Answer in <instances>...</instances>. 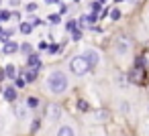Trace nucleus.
<instances>
[{
	"mask_svg": "<svg viewBox=\"0 0 149 136\" xmlns=\"http://www.w3.org/2000/svg\"><path fill=\"white\" fill-rule=\"evenodd\" d=\"M47 87H49V91L55 93V95L65 93V91L70 89V77H68V73L61 71V69L51 71V73L47 75Z\"/></svg>",
	"mask_w": 149,
	"mask_h": 136,
	"instance_id": "nucleus-1",
	"label": "nucleus"
},
{
	"mask_svg": "<svg viewBox=\"0 0 149 136\" xmlns=\"http://www.w3.org/2000/svg\"><path fill=\"white\" fill-rule=\"evenodd\" d=\"M70 71L74 73V75H78V77H82V75H86L88 71H92V65H90V61L84 57V53L82 55H76V57H72V61H70Z\"/></svg>",
	"mask_w": 149,
	"mask_h": 136,
	"instance_id": "nucleus-2",
	"label": "nucleus"
},
{
	"mask_svg": "<svg viewBox=\"0 0 149 136\" xmlns=\"http://www.w3.org/2000/svg\"><path fill=\"white\" fill-rule=\"evenodd\" d=\"M114 51H116V55H118V57L129 55V51H131V41H129V37L120 35V37L114 41Z\"/></svg>",
	"mask_w": 149,
	"mask_h": 136,
	"instance_id": "nucleus-3",
	"label": "nucleus"
},
{
	"mask_svg": "<svg viewBox=\"0 0 149 136\" xmlns=\"http://www.w3.org/2000/svg\"><path fill=\"white\" fill-rule=\"evenodd\" d=\"M129 81H133V83H137V85H143V83H145V69L133 67V69L129 71Z\"/></svg>",
	"mask_w": 149,
	"mask_h": 136,
	"instance_id": "nucleus-4",
	"label": "nucleus"
},
{
	"mask_svg": "<svg viewBox=\"0 0 149 136\" xmlns=\"http://www.w3.org/2000/svg\"><path fill=\"white\" fill-rule=\"evenodd\" d=\"M84 57L90 61V65H92V69H96L98 65H100V53L96 51V49H92V47H88L86 51H84Z\"/></svg>",
	"mask_w": 149,
	"mask_h": 136,
	"instance_id": "nucleus-5",
	"label": "nucleus"
},
{
	"mask_svg": "<svg viewBox=\"0 0 149 136\" xmlns=\"http://www.w3.org/2000/svg\"><path fill=\"white\" fill-rule=\"evenodd\" d=\"M47 114H49V120H51V122H57L59 116H61V108H59L57 104H49V106H47Z\"/></svg>",
	"mask_w": 149,
	"mask_h": 136,
	"instance_id": "nucleus-6",
	"label": "nucleus"
},
{
	"mask_svg": "<svg viewBox=\"0 0 149 136\" xmlns=\"http://www.w3.org/2000/svg\"><path fill=\"white\" fill-rule=\"evenodd\" d=\"M17 51H21V45H19L17 41H6L4 47H2V53H4V55H13V53H17Z\"/></svg>",
	"mask_w": 149,
	"mask_h": 136,
	"instance_id": "nucleus-7",
	"label": "nucleus"
},
{
	"mask_svg": "<svg viewBox=\"0 0 149 136\" xmlns=\"http://www.w3.org/2000/svg\"><path fill=\"white\" fill-rule=\"evenodd\" d=\"M27 67H29V69H39V67H41V57H39L37 53L27 55Z\"/></svg>",
	"mask_w": 149,
	"mask_h": 136,
	"instance_id": "nucleus-8",
	"label": "nucleus"
},
{
	"mask_svg": "<svg viewBox=\"0 0 149 136\" xmlns=\"http://www.w3.org/2000/svg\"><path fill=\"white\" fill-rule=\"evenodd\" d=\"M63 51H65V49L61 47V43H59V45H55V43H49L45 53H47V55H57V53H63Z\"/></svg>",
	"mask_w": 149,
	"mask_h": 136,
	"instance_id": "nucleus-9",
	"label": "nucleus"
},
{
	"mask_svg": "<svg viewBox=\"0 0 149 136\" xmlns=\"http://www.w3.org/2000/svg\"><path fill=\"white\" fill-rule=\"evenodd\" d=\"M4 73H6V77H8V79H17V67H15V63H6Z\"/></svg>",
	"mask_w": 149,
	"mask_h": 136,
	"instance_id": "nucleus-10",
	"label": "nucleus"
},
{
	"mask_svg": "<svg viewBox=\"0 0 149 136\" xmlns=\"http://www.w3.org/2000/svg\"><path fill=\"white\" fill-rule=\"evenodd\" d=\"M4 100H6V102H17V89H15L13 85L4 89Z\"/></svg>",
	"mask_w": 149,
	"mask_h": 136,
	"instance_id": "nucleus-11",
	"label": "nucleus"
},
{
	"mask_svg": "<svg viewBox=\"0 0 149 136\" xmlns=\"http://www.w3.org/2000/svg\"><path fill=\"white\" fill-rule=\"evenodd\" d=\"M55 136H76V134H74V128L65 124V126H59V130H57Z\"/></svg>",
	"mask_w": 149,
	"mask_h": 136,
	"instance_id": "nucleus-12",
	"label": "nucleus"
},
{
	"mask_svg": "<svg viewBox=\"0 0 149 136\" xmlns=\"http://www.w3.org/2000/svg\"><path fill=\"white\" fill-rule=\"evenodd\" d=\"M19 31H21L23 35H31V33H33V25H31V23H21V25H19Z\"/></svg>",
	"mask_w": 149,
	"mask_h": 136,
	"instance_id": "nucleus-13",
	"label": "nucleus"
},
{
	"mask_svg": "<svg viewBox=\"0 0 149 136\" xmlns=\"http://www.w3.org/2000/svg\"><path fill=\"white\" fill-rule=\"evenodd\" d=\"M37 79V69H27V73H25V81L27 83H33Z\"/></svg>",
	"mask_w": 149,
	"mask_h": 136,
	"instance_id": "nucleus-14",
	"label": "nucleus"
},
{
	"mask_svg": "<svg viewBox=\"0 0 149 136\" xmlns=\"http://www.w3.org/2000/svg\"><path fill=\"white\" fill-rule=\"evenodd\" d=\"M86 19H88V23H90V25H94V23H98V21H100V12H94V10H92L90 14H86Z\"/></svg>",
	"mask_w": 149,
	"mask_h": 136,
	"instance_id": "nucleus-15",
	"label": "nucleus"
},
{
	"mask_svg": "<svg viewBox=\"0 0 149 136\" xmlns=\"http://www.w3.org/2000/svg\"><path fill=\"white\" fill-rule=\"evenodd\" d=\"M76 29H78V21H68V23H65V31H68V33H74Z\"/></svg>",
	"mask_w": 149,
	"mask_h": 136,
	"instance_id": "nucleus-16",
	"label": "nucleus"
},
{
	"mask_svg": "<svg viewBox=\"0 0 149 136\" xmlns=\"http://www.w3.org/2000/svg\"><path fill=\"white\" fill-rule=\"evenodd\" d=\"M25 104H27V108H31V110H33V108H37V106H39V100L31 95V98H27V102H25Z\"/></svg>",
	"mask_w": 149,
	"mask_h": 136,
	"instance_id": "nucleus-17",
	"label": "nucleus"
},
{
	"mask_svg": "<svg viewBox=\"0 0 149 136\" xmlns=\"http://www.w3.org/2000/svg\"><path fill=\"white\" fill-rule=\"evenodd\" d=\"M13 33H15V29H6V31H4L2 35H0V41H4V43H6V41H8V39L13 37Z\"/></svg>",
	"mask_w": 149,
	"mask_h": 136,
	"instance_id": "nucleus-18",
	"label": "nucleus"
},
{
	"mask_svg": "<svg viewBox=\"0 0 149 136\" xmlns=\"http://www.w3.org/2000/svg\"><path fill=\"white\" fill-rule=\"evenodd\" d=\"M108 19H110V21H118V19H120V10H118V8H112V10L108 12Z\"/></svg>",
	"mask_w": 149,
	"mask_h": 136,
	"instance_id": "nucleus-19",
	"label": "nucleus"
},
{
	"mask_svg": "<svg viewBox=\"0 0 149 136\" xmlns=\"http://www.w3.org/2000/svg\"><path fill=\"white\" fill-rule=\"evenodd\" d=\"M82 37H84V33H82V27H78V29L72 33V41H80Z\"/></svg>",
	"mask_w": 149,
	"mask_h": 136,
	"instance_id": "nucleus-20",
	"label": "nucleus"
},
{
	"mask_svg": "<svg viewBox=\"0 0 149 136\" xmlns=\"http://www.w3.org/2000/svg\"><path fill=\"white\" fill-rule=\"evenodd\" d=\"M21 53H25V55H31V53H33V47H31L29 43H23V45H21Z\"/></svg>",
	"mask_w": 149,
	"mask_h": 136,
	"instance_id": "nucleus-21",
	"label": "nucleus"
},
{
	"mask_svg": "<svg viewBox=\"0 0 149 136\" xmlns=\"http://www.w3.org/2000/svg\"><path fill=\"white\" fill-rule=\"evenodd\" d=\"M145 65H147V59H145V57H139V59L135 61V67H141V69H145Z\"/></svg>",
	"mask_w": 149,
	"mask_h": 136,
	"instance_id": "nucleus-22",
	"label": "nucleus"
},
{
	"mask_svg": "<svg viewBox=\"0 0 149 136\" xmlns=\"http://www.w3.org/2000/svg\"><path fill=\"white\" fill-rule=\"evenodd\" d=\"M25 116H27V112H25V108H23V106H17V118H21V120H23Z\"/></svg>",
	"mask_w": 149,
	"mask_h": 136,
	"instance_id": "nucleus-23",
	"label": "nucleus"
},
{
	"mask_svg": "<svg viewBox=\"0 0 149 136\" xmlns=\"http://www.w3.org/2000/svg\"><path fill=\"white\" fill-rule=\"evenodd\" d=\"M59 16H61V14H49V16H47V19H49V23H53V25H57V23H59V21H61V19H59Z\"/></svg>",
	"mask_w": 149,
	"mask_h": 136,
	"instance_id": "nucleus-24",
	"label": "nucleus"
},
{
	"mask_svg": "<svg viewBox=\"0 0 149 136\" xmlns=\"http://www.w3.org/2000/svg\"><path fill=\"white\" fill-rule=\"evenodd\" d=\"M15 85H17V87H25V85H27L25 77H17V79H15Z\"/></svg>",
	"mask_w": 149,
	"mask_h": 136,
	"instance_id": "nucleus-25",
	"label": "nucleus"
},
{
	"mask_svg": "<svg viewBox=\"0 0 149 136\" xmlns=\"http://www.w3.org/2000/svg\"><path fill=\"white\" fill-rule=\"evenodd\" d=\"M25 10H27V12H35V10H37V4H35V2H29V4L25 6Z\"/></svg>",
	"mask_w": 149,
	"mask_h": 136,
	"instance_id": "nucleus-26",
	"label": "nucleus"
},
{
	"mask_svg": "<svg viewBox=\"0 0 149 136\" xmlns=\"http://www.w3.org/2000/svg\"><path fill=\"white\" fill-rule=\"evenodd\" d=\"M6 2H8V6H10V8H17V6L21 4V0H6Z\"/></svg>",
	"mask_w": 149,
	"mask_h": 136,
	"instance_id": "nucleus-27",
	"label": "nucleus"
},
{
	"mask_svg": "<svg viewBox=\"0 0 149 136\" xmlns=\"http://www.w3.org/2000/svg\"><path fill=\"white\" fill-rule=\"evenodd\" d=\"M92 10H94V12H100V10H102V4H100V2H94V4H92Z\"/></svg>",
	"mask_w": 149,
	"mask_h": 136,
	"instance_id": "nucleus-28",
	"label": "nucleus"
},
{
	"mask_svg": "<svg viewBox=\"0 0 149 136\" xmlns=\"http://www.w3.org/2000/svg\"><path fill=\"white\" fill-rule=\"evenodd\" d=\"M78 108H80V110H88V104H86L84 100H80V102H78Z\"/></svg>",
	"mask_w": 149,
	"mask_h": 136,
	"instance_id": "nucleus-29",
	"label": "nucleus"
},
{
	"mask_svg": "<svg viewBox=\"0 0 149 136\" xmlns=\"http://www.w3.org/2000/svg\"><path fill=\"white\" fill-rule=\"evenodd\" d=\"M65 12H68V6L61 4V6H59V14H65Z\"/></svg>",
	"mask_w": 149,
	"mask_h": 136,
	"instance_id": "nucleus-30",
	"label": "nucleus"
},
{
	"mask_svg": "<svg viewBox=\"0 0 149 136\" xmlns=\"http://www.w3.org/2000/svg\"><path fill=\"white\" fill-rule=\"evenodd\" d=\"M39 49H41V51H47V43L41 41V43H39Z\"/></svg>",
	"mask_w": 149,
	"mask_h": 136,
	"instance_id": "nucleus-31",
	"label": "nucleus"
},
{
	"mask_svg": "<svg viewBox=\"0 0 149 136\" xmlns=\"http://www.w3.org/2000/svg\"><path fill=\"white\" fill-rule=\"evenodd\" d=\"M13 19H15V21H21V12L15 10V12H13Z\"/></svg>",
	"mask_w": 149,
	"mask_h": 136,
	"instance_id": "nucleus-32",
	"label": "nucleus"
},
{
	"mask_svg": "<svg viewBox=\"0 0 149 136\" xmlns=\"http://www.w3.org/2000/svg\"><path fill=\"white\" fill-rule=\"evenodd\" d=\"M31 25H33V27H39V25H41V21H39V19H33V21H31Z\"/></svg>",
	"mask_w": 149,
	"mask_h": 136,
	"instance_id": "nucleus-33",
	"label": "nucleus"
},
{
	"mask_svg": "<svg viewBox=\"0 0 149 136\" xmlns=\"http://www.w3.org/2000/svg\"><path fill=\"white\" fill-rule=\"evenodd\" d=\"M47 4H55V2H59V0H45Z\"/></svg>",
	"mask_w": 149,
	"mask_h": 136,
	"instance_id": "nucleus-34",
	"label": "nucleus"
},
{
	"mask_svg": "<svg viewBox=\"0 0 149 136\" xmlns=\"http://www.w3.org/2000/svg\"><path fill=\"white\" fill-rule=\"evenodd\" d=\"M4 77H6V73H4V71H0V81H2Z\"/></svg>",
	"mask_w": 149,
	"mask_h": 136,
	"instance_id": "nucleus-35",
	"label": "nucleus"
},
{
	"mask_svg": "<svg viewBox=\"0 0 149 136\" xmlns=\"http://www.w3.org/2000/svg\"><path fill=\"white\" fill-rule=\"evenodd\" d=\"M98 2H100V4H102V6H104V4H106V0H98Z\"/></svg>",
	"mask_w": 149,
	"mask_h": 136,
	"instance_id": "nucleus-36",
	"label": "nucleus"
},
{
	"mask_svg": "<svg viewBox=\"0 0 149 136\" xmlns=\"http://www.w3.org/2000/svg\"><path fill=\"white\" fill-rule=\"evenodd\" d=\"M2 33H4V29H2V27H0V35H2Z\"/></svg>",
	"mask_w": 149,
	"mask_h": 136,
	"instance_id": "nucleus-37",
	"label": "nucleus"
},
{
	"mask_svg": "<svg viewBox=\"0 0 149 136\" xmlns=\"http://www.w3.org/2000/svg\"><path fill=\"white\" fill-rule=\"evenodd\" d=\"M114 2H125V0H114Z\"/></svg>",
	"mask_w": 149,
	"mask_h": 136,
	"instance_id": "nucleus-38",
	"label": "nucleus"
},
{
	"mask_svg": "<svg viewBox=\"0 0 149 136\" xmlns=\"http://www.w3.org/2000/svg\"><path fill=\"white\" fill-rule=\"evenodd\" d=\"M131 2H137V0H131Z\"/></svg>",
	"mask_w": 149,
	"mask_h": 136,
	"instance_id": "nucleus-39",
	"label": "nucleus"
},
{
	"mask_svg": "<svg viewBox=\"0 0 149 136\" xmlns=\"http://www.w3.org/2000/svg\"><path fill=\"white\" fill-rule=\"evenodd\" d=\"M0 4H2V0H0Z\"/></svg>",
	"mask_w": 149,
	"mask_h": 136,
	"instance_id": "nucleus-40",
	"label": "nucleus"
}]
</instances>
